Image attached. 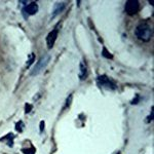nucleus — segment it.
Returning <instances> with one entry per match:
<instances>
[{
    "label": "nucleus",
    "mask_w": 154,
    "mask_h": 154,
    "mask_svg": "<svg viewBox=\"0 0 154 154\" xmlns=\"http://www.w3.org/2000/svg\"><path fill=\"white\" fill-rule=\"evenodd\" d=\"M65 3H57L54 5V12H53V17L57 16L58 14H60L64 8H65Z\"/></svg>",
    "instance_id": "obj_6"
},
{
    "label": "nucleus",
    "mask_w": 154,
    "mask_h": 154,
    "mask_svg": "<svg viewBox=\"0 0 154 154\" xmlns=\"http://www.w3.org/2000/svg\"><path fill=\"white\" fill-rule=\"evenodd\" d=\"M136 36L140 40H142L144 42H148L152 38V30L146 24L139 25L136 29Z\"/></svg>",
    "instance_id": "obj_1"
},
{
    "label": "nucleus",
    "mask_w": 154,
    "mask_h": 154,
    "mask_svg": "<svg viewBox=\"0 0 154 154\" xmlns=\"http://www.w3.org/2000/svg\"><path fill=\"white\" fill-rule=\"evenodd\" d=\"M57 37H58V31H57V30H54V31H51V33L48 34V38H46V42H48V48H51L54 46Z\"/></svg>",
    "instance_id": "obj_4"
},
{
    "label": "nucleus",
    "mask_w": 154,
    "mask_h": 154,
    "mask_svg": "<svg viewBox=\"0 0 154 154\" xmlns=\"http://www.w3.org/2000/svg\"><path fill=\"white\" fill-rule=\"evenodd\" d=\"M25 11H26L28 14H30V16L35 14L36 12L38 11V4L35 3V2L29 3L28 5H26V7H25Z\"/></svg>",
    "instance_id": "obj_5"
},
{
    "label": "nucleus",
    "mask_w": 154,
    "mask_h": 154,
    "mask_svg": "<svg viewBox=\"0 0 154 154\" xmlns=\"http://www.w3.org/2000/svg\"><path fill=\"white\" fill-rule=\"evenodd\" d=\"M49 59H51V56H45V57H43V58H41L40 59V61L38 62V63L36 64L35 67L33 68V70L31 71V75L32 76H34V75H37V74L40 72L42 69H44L46 67V65L48 64V62H49Z\"/></svg>",
    "instance_id": "obj_2"
},
{
    "label": "nucleus",
    "mask_w": 154,
    "mask_h": 154,
    "mask_svg": "<svg viewBox=\"0 0 154 154\" xmlns=\"http://www.w3.org/2000/svg\"><path fill=\"white\" fill-rule=\"evenodd\" d=\"M139 2L138 1H128L125 4V11L128 12V14H135L138 12L139 11Z\"/></svg>",
    "instance_id": "obj_3"
},
{
    "label": "nucleus",
    "mask_w": 154,
    "mask_h": 154,
    "mask_svg": "<svg viewBox=\"0 0 154 154\" xmlns=\"http://www.w3.org/2000/svg\"><path fill=\"white\" fill-rule=\"evenodd\" d=\"M34 59H35V56H34V54H30V58H29V61H28V63H27V67H29L30 65H31V64H32V63H33Z\"/></svg>",
    "instance_id": "obj_7"
}]
</instances>
